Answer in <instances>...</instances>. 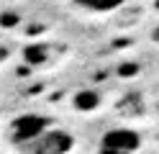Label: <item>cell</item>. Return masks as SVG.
Returning <instances> with one entry per match:
<instances>
[{
    "mask_svg": "<svg viewBox=\"0 0 159 154\" xmlns=\"http://www.w3.org/2000/svg\"><path fill=\"white\" fill-rule=\"evenodd\" d=\"M100 100H103V98H100V92H98V90L82 87V90L75 92L72 105H75V110H80V113H93V110L100 108Z\"/></svg>",
    "mask_w": 159,
    "mask_h": 154,
    "instance_id": "obj_5",
    "label": "cell"
},
{
    "mask_svg": "<svg viewBox=\"0 0 159 154\" xmlns=\"http://www.w3.org/2000/svg\"><path fill=\"white\" fill-rule=\"evenodd\" d=\"M152 41H154V44H159V23L152 28Z\"/></svg>",
    "mask_w": 159,
    "mask_h": 154,
    "instance_id": "obj_9",
    "label": "cell"
},
{
    "mask_svg": "<svg viewBox=\"0 0 159 154\" xmlns=\"http://www.w3.org/2000/svg\"><path fill=\"white\" fill-rule=\"evenodd\" d=\"M49 128H52V121L44 113H21L11 121L8 133H11V141L16 147H26V144L36 141L39 136H44Z\"/></svg>",
    "mask_w": 159,
    "mask_h": 154,
    "instance_id": "obj_1",
    "label": "cell"
},
{
    "mask_svg": "<svg viewBox=\"0 0 159 154\" xmlns=\"http://www.w3.org/2000/svg\"><path fill=\"white\" fill-rule=\"evenodd\" d=\"M75 5L82 10H90V13H111V10L126 5V0H75Z\"/></svg>",
    "mask_w": 159,
    "mask_h": 154,
    "instance_id": "obj_6",
    "label": "cell"
},
{
    "mask_svg": "<svg viewBox=\"0 0 159 154\" xmlns=\"http://www.w3.org/2000/svg\"><path fill=\"white\" fill-rule=\"evenodd\" d=\"M16 16H3V18H0V23H8V28H11V23H16Z\"/></svg>",
    "mask_w": 159,
    "mask_h": 154,
    "instance_id": "obj_8",
    "label": "cell"
},
{
    "mask_svg": "<svg viewBox=\"0 0 159 154\" xmlns=\"http://www.w3.org/2000/svg\"><path fill=\"white\" fill-rule=\"evenodd\" d=\"M11 57V51H8V46H0V64H3V62Z\"/></svg>",
    "mask_w": 159,
    "mask_h": 154,
    "instance_id": "obj_7",
    "label": "cell"
},
{
    "mask_svg": "<svg viewBox=\"0 0 159 154\" xmlns=\"http://www.w3.org/2000/svg\"><path fill=\"white\" fill-rule=\"evenodd\" d=\"M21 57L28 67H46L52 62V46L49 44H41V41H34V44H26Z\"/></svg>",
    "mask_w": 159,
    "mask_h": 154,
    "instance_id": "obj_4",
    "label": "cell"
},
{
    "mask_svg": "<svg viewBox=\"0 0 159 154\" xmlns=\"http://www.w3.org/2000/svg\"><path fill=\"white\" fill-rule=\"evenodd\" d=\"M100 154H136L141 147V133L131 126L108 128L100 136Z\"/></svg>",
    "mask_w": 159,
    "mask_h": 154,
    "instance_id": "obj_2",
    "label": "cell"
},
{
    "mask_svg": "<svg viewBox=\"0 0 159 154\" xmlns=\"http://www.w3.org/2000/svg\"><path fill=\"white\" fill-rule=\"evenodd\" d=\"M72 149H75V136L67 128H49L36 141L18 147V152L23 154H69Z\"/></svg>",
    "mask_w": 159,
    "mask_h": 154,
    "instance_id": "obj_3",
    "label": "cell"
}]
</instances>
